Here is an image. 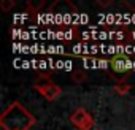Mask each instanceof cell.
<instances>
[{
	"mask_svg": "<svg viewBox=\"0 0 135 130\" xmlns=\"http://www.w3.org/2000/svg\"><path fill=\"white\" fill-rule=\"evenodd\" d=\"M35 122V116L19 102L10 103L0 116V125L3 130H29Z\"/></svg>",
	"mask_w": 135,
	"mask_h": 130,
	"instance_id": "1",
	"label": "cell"
},
{
	"mask_svg": "<svg viewBox=\"0 0 135 130\" xmlns=\"http://www.w3.org/2000/svg\"><path fill=\"white\" fill-rule=\"evenodd\" d=\"M35 89H37L46 100H49V102L57 100V98L60 97V94H62V89H60L57 84H54V83H52L49 78H46V76H41L40 79H37Z\"/></svg>",
	"mask_w": 135,
	"mask_h": 130,
	"instance_id": "2",
	"label": "cell"
},
{
	"mask_svg": "<svg viewBox=\"0 0 135 130\" xmlns=\"http://www.w3.org/2000/svg\"><path fill=\"white\" fill-rule=\"evenodd\" d=\"M70 122L73 124V127H76L78 130H92L95 122L94 117L84 109V108H76L72 114H70Z\"/></svg>",
	"mask_w": 135,
	"mask_h": 130,
	"instance_id": "3",
	"label": "cell"
},
{
	"mask_svg": "<svg viewBox=\"0 0 135 130\" xmlns=\"http://www.w3.org/2000/svg\"><path fill=\"white\" fill-rule=\"evenodd\" d=\"M110 67H111V70L116 72V73H124V72H127V70L130 68V60H129L126 56H122V54H116V56L110 60Z\"/></svg>",
	"mask_w": 135,
	"mask_h": 130,
	"instance_id": "4",
	"label": "cell"
},
{
	"mask_svg": "<svg viewBox=\"0 0 135 130\" xmlns=\"http://www.w3.org/2000/svg\"><path fill=\"white\" fill-rule=\"evenodd\" d=\"M130 91V86L127 84V83H118V84H114V92L116 94H119V95H126L127 92Z\"/></svg>",
	"mask_w": 135,
	"mask_h": 130,
	"instance_id": "5",
	"label": "cell"
},
{
	"mask_svg": "<svg viewBox=\"0 0 135 130\" xmlns=\"http://www.w3.org/2000/svg\"><path fill=\"white\" fill-rule=\"evenodd\" d=\"M29 10H32L33 13H38L43 7H45V0H40V2H33V0H30V2L27 3Z\"/></svg>",
	"mask_w": 135,
	"mask_h": 130,
	"instance_id": "6",
	"label": "cell"
},
{
	"mask_svg": "<svg viewBox=\"0 0 135 130\" xmlns=\"http://www.w3.org/2000/svg\"><path fill=\"white\" fill-rule=\"evenodd\" d=\"M15 7V3H13V0H3L2 3H0V8H2V11H5V13H8L11 8Z\"/></svg>",
	"mask_w": 135,
	"mask_h": 130,
	"instance_id": "7",
	"label": "cell"
},
{
	"mask_svg": "<svg viewBox=\"0 0 135 130\" xmlns=\"http://www.w3.org/2000/svg\"><path fill=\"white\" fill-rule=\"evenodd\" d=\"M72 78H73V81H76V83H83V81H86V75H84L83 72H75V73L72 75Z\"/></svg>",
	"mask_w": 135,
	"mask_h": 130,
	"instance_id": "8",
	"label": "cell"
}]
</instances>
